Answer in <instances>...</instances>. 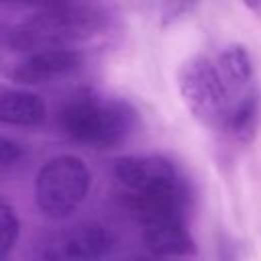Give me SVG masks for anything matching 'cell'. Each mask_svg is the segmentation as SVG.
<instances>
[{"label":"cell","mask_w":261,"mask_h":261,"mask_svg":"<svg viewBox=\"0 0 261 261\" xmlns=\"http://www.w3.org/2000/svg\"><path fill=\"white\" fill-rule=\"evenodd\" d=\"M61 130L92 149H110L124 143L137 128V110L114 96L86 92L59 108Z\"/></svg>","instance_id":"cell-1"},{"label":"cell","mask_w":261,"mask_h":261,"mask_svg":"<svg viewBox=\"0 0 261 261\" xmlns=\"http://www.w3.org/2000/svg\"><path fill=\"white\" fill-rule=\"evenodd\" d=\"M106 22L100 8L88 4H51L29 14L6 31V43L18 51L71 49L69 45L96 35Z\"/></svg>","instance_id":"cell-2"},{"label":"cell","mask_w":261,"mask_h":261,"mask_svg":"<svg viewBox=\"0 0 261 261\" xmlns=\"http://www.w3.org/2000/svg\"><path fill=\"white\" fill-rule=\"evenodd\" d=\"M92 171L77 155H55L47 159L35 177V200L39 210L55 220L75 212L88 198Z\"/></svg>","instance_id":"cell-3"},{"label":"cell","mask_w":261,"mask_h":261,"mask_svg":"<svg viewBox=\"0 0 261 261\" xmlns=\"http://www.w3.org/2000/svg\"><path fill=\"white\" fill-rule=\"evenodd\" d=\"M216 65L230 104L226 133L239 141H249L257 130L261 114V94L253 61L243 47L232 45L216 57Z\"/></svg>","instance_id":"cell-4"},{"label":"cell","mask_w":261,"mask_h":261,"mask_svg":"<svg viewBox=\"0 0 261 261\" xmlns=\"http://www.w3.org/2000/svg\"><path fill=\"white\" fill-rule=\"evenodd\" d=\"M177 84L186 106L200 122L218 130H226L230 104L216 59L202 55L192 57L181 65Z\"/></svg>","instance_id":"cell-5"},{"label":"cell","mask_w":261,"mask_h":261,"mask_svg":"<svg viewBox=\"0 0 261 261\" xmlns=\"http://www.w3.org/2000/svg\"><path fill=\"white\" fill-rule=\"evenodd\" d=\"M114 234L102 222H80L49 237L43 245V261H104L114 249Z\"/></svg>","instance_id":"cell-6"},{"label":"cell","mask_w":261,"mask_h":261,"mask_svg":"<svg viewBox=\"0 0 261 261\" xmlns=\"http://www.w3.org/2000/svg\"><path fill=\"white\" fill-rule=\"evenodd\" d=\"M114 177L122 186L126 198L143 196L173 188H184L186 181L177 167L159 155H124L114 161Z\"/></svg>","instance_id":"cell-7"},{"label":"cell","mask_w":261,"mask_h":261,"mask_svg":"<svg viewBox=\"0 0 261 261\" xmlns=\"http://www.w3.org/2000/svg\"><path fill=\"white\" fill-rule=\"evenodd\" d=\"M82 63L84 55L77 49H45L29 53L18 65H14L10 77L20 86H41L73 73Z\"/></svg>","instance_id":"cell-8"},{"label":"cell","mask_w":261,"mask_h":261,"mask_svg":"<svg viewBox=\"0 0 261 261\" xmlns=\"http://www.w3.org/2000/svg\"><path fill=\"white\" fill-rule=\"evenodd\" d=\"M143 241L155 255H188L194 251V239L184 218H165L141 224Z\"/></svg>","instance_id":"cell-9"},{"label":"cell","mask_w":261,"mask_h":261,"mask_svg":"<svg viewBox=\"0 0 261 261\" xmlns=\"http://www.w3.org/2000/svg\"><path fill=\"white\" fill-rule=\"evenodd\" d=\"M43 98L29 90H0V124L37 126L45 120Z\"/></svg>","instance_id":"cell-10"},{"label":"cell","mask_w":261,"mask_h":261,"mask_svg":"<svg viewBox=\"0 0 261 261\" xmlns=\"http://www.w3.org/2000/svg\"><path fill=\"white\" fill-rule=\"evenodd\" d=\"M20 220L14 208L0 196V261H8L18 245Z\"/></svg>","instance_id":"cell-11"},{"label":"cell","mask_w":261,"mask_h":261,"mask_svg":"<svg viewBox=\"0 0 261 261\" xmlns=\"http://www.w3.org/2000/svg\"><path fill=\"white\" fill-rule=\"evenodd\" d=\"M24 155H27V151H24L22 143H18L6 135H0V173L18 167L24 161Z\"/></svg>","instance_id":"cell-12"}]
</instances>
